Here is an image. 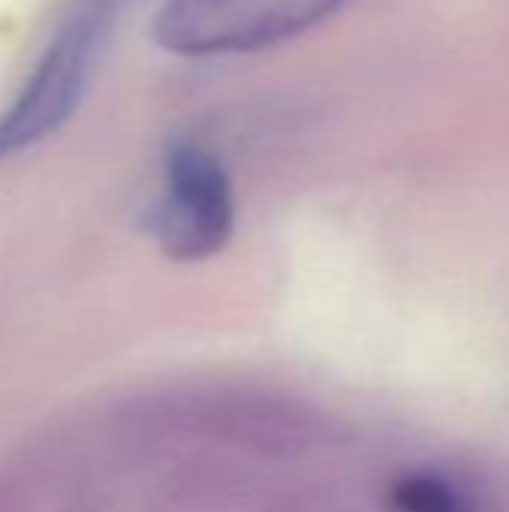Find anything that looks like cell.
Listing matches in <instances>:
<instances>
[{"label": "cell", "instance_id": "obj_5", "mask_svg": "<svg viewBox=\"0 0 509 512\" xmlns=\"http://www.w3.org/2000/svg\"><path fill=\"white\" fill-rule=\"evenodd\" d=\"M390 501L396 512H480L477 501L450 477L414 471L393 483Z\"/></svg>", "mask_w": 509, "mask_h": 512}, {"label": "cell", "instance_id": "obj_2", "mask_svg": "<svg viewBox=\"0 0 509 512\" xmlns=\"http://www.w3.org/2000/svg\"><path fill=\"white\" fill-rule=\"evenodd\" d=\"M129 432L141 444L201 438L273 459L297 456L312 438V426L294 402L261 390L153 399L129 414Z\"/></svg>", "mask_w": 509, "mask_h": 512}, {"label": "cell", "instance_id": "obj_1", "mask_svg": "<svg viewBox=\"0 0 509 512\" xmlns=\"http://www.w3.org/2000/svg\"><path fill=\"white\" fill-rule=\"evenodd\" d=\"M117 0H78L0 108V162L54 138L81 108L114 30Z\"/></svg>", "mask_w": 509, "mask_h": 512}, {"label": "cell", "instance_id": "obj_4", "mask_svg": "<svg viewBox=\"0 0 509 512\" xmlns=\"http://www.w3.org/2000/svg\"><path fill=\"white\" fill-rule=\"evenodd\" d=\"M237 222L225 162L198 141H174L162 159V186L147 210V231L174 261L219 255Z\"/></svg>", "mask_w": 509, "mask_h": 512}, {"label": "cell", "instance_id": "obj_3", "mask_svg": "<svg viewBox=\"0 0 509 512\" xmlns=\"http://www.w3.org/2000/svg\"><path fill=\"white\" fill-rule=\"evenodd\" d=\"M351 0H159L150 39L177 57H234L279 48Z\"/></svg>", "mask_w": 509, "mask_h": 512}]
</instances>
